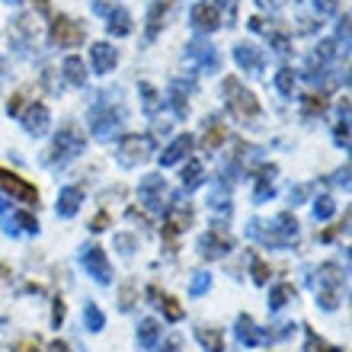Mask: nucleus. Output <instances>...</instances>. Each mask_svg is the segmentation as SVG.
Listing matches in <instances>:
<instances>
[{"mask_svg": "<svg viewBox=\"0 0 352 352\" xmlns=\"http://www.w3.org/2000/svg\"><path fill=\"white\" fill-rule=\"evenodd\" d=\"M224 100H228V109H231V116L237 122H256L260 119V102H256V96H253L247 87H241V80L237 77H228L224 80Z\"/></svg>", "mask_w": 352, "mask_h": 352, "instance_id": "nucleus-1", "label": "nucleus"}, {"mask_svg": "<svg viewBox=\"0 0 352 352\" xmlns=\"http://www.w3.org/2000/svg\"><path fill=\"white\" fill-rule=\"evenodd\" d=\"M84 131L74 129V125H65V129L58 131L55 144H52V154H48V160L52 164H67V160H74L80 151H84Z\"/></svg>", "mask_w": 352, "mask_h": 352, "instance_id": "nucleus-2", "label": "nucleus"}, {"mask_svg": "<svg viewBox=\"0 0 352 352\" xmlns=\"http://www.w3.org/2000/svg\"><path fill=\"white\" fill-rule=\"evenodd\" d=\"M340 288H343L340 266H320V272H317V305L324 311H333L340 305Z\"/></svg>", "mask_w": 352, "mask_h": 352, "instance_id": "nucleus-3", "label": "nucleus"}, {"mask_svg": "<svg viewBox=\"0 0 352 352\" xmlns=\"http://www.w3.org/2000/svg\"><path fill=\"white\" fill-rule=\"evenodd\" d=\"M0 189L13 199V202H26V205H36L38 202V189L32 183H26L19 173H13V170L0 167Z\"/></svg>", "mask_w": 352, "mask_h": 352, "instance_id": "nucleus-4", "label": "nucleus"}, {"mask_svg": "<svg viewBox=\"0 0 352 352\" xmlns=\"http://www.w3.org/2000/svg\"><path fill=\"white\" fill-rule=\"evenodd\" d=\"M87 38L84 26L77 23V19L71 16H55V23H52V42L61 48H77L80 42Z\"/></svg>", "mask_w": 352, "mask_h": 352, "instance_id": "nucleus-5", "label": "nucleus"}, {"mask_svg": "<svg viewBox=\"0 0 352 352\" xmlns=\"http://www.w3.org/2000/svg\"><path fill=\"white\" fill-rule=\"evenodd\" d=\"M93 135L96 138H112L116 131H119V125H122V109H116L112 112V106H96L93 109Z\"/></svg>", "mask_w": 352, "mask_h": 352, "instance_id": "nucleus-6", "label": "nucleus"}, {"mask_svg": "<svg viewBox=\"0 0 352 352\" xmlns=\"http://www.w3.org/2000/svg\"><path fill=\"white\" fill-rule=\"evenodd\" d=\"M148 157H151V138H144V135H131V138H125L119 144V160L125 167H135V164Z\"/></svg>", "mask_w": 352, "mask_h": 352, "instance_id": "nucleus-7", "label": "nucleus"}, {"mask_svg": "<svg viewBox=\"0 0 352 352\" xmlns=\"http://www.w3.org/2000/svg\"><path fill=\"white\" fill-rule=\"evenodd\" d=\"M192 26L199 29V32H214V29L221 26V7H218V0H202V3H195Z\"/></svg>", "mask_w": 352, "mask_h": 352, "instance_id": "nucleus-8", "label": "nucleus"}, {"mask_svg": "<svg viewBox=\"0 0 352 352\" xmlns=\"http://www.w3.org/2000/svg\"><path fill=\"white\" fill-rule=\"evenodd\" d=\"M189 224H192V212H189V208H179V205H176V208L167 212V221H164V241H167L170 253H173V247H176V237H179Z\"/></svg>", "mask_w": 352, "mask_h": 352, "instance_id": "nucleus-9", "label": "nucleus"}, {"mask_svg": "<svg viewBox=\"0 0 352 352\" xmlns=\"http://www.w3.org/2000/svg\"><path fill=\"white\" fill-rule=\"evenodd\" d=\"M138 195H141V202L148 205L151 212H157L160 205H164V195H167V183H164V176H157V173L144 176L141 186H138Z\"/></svg>", "mask_w": 352, "mask_h": 352, "instance_id": "nucleus-10", "label": "nucleus"}, {"mask_svg": "<svg viewBox=\"0 0 352 352\" xmlns=\"http://www.w3.org/2000/svg\"><path fill=\"white\" fill-rule=\"evenodd\" d=\"M228 250H231V237H228L221 228H212V231L202 234V241H199V253H202L205 260H221Z\"/></svg>", "mask_w": 352, "mask_h": 352, "instance_id": "nucleus-11", "label": "nucleus"}, {"mask_svg": "<svg viewBox=\"0 0 352 352\" xmlns=\"http://www.w3.org/2000/svg\"><path fill=\"white\" fill-rule=\"evenodd\" d=\"M80 263H84V269L90 272L100 285H106V282H112V266L109 260H106V253L100 250V247H90V250H84V256H80Z\"/></svg>", "mask_w": 352, "mask_h": 352, "instance_id": "nucleus-12", "label": "nucleus"}, {"mask_svg": "<svg viewBox=\"0 0 352 352\" xmlns=\"http://www.w3.org/2000/svg\"><path fill=\"white\" fill-rule=\"evenodd\" d=\"M100 13H106V29L112 36H129L131 32V13L122 7H106V3H96Z\"/></svg>", "mask_w": 352, "mask_h": 352, "instance_id": "nucleus-13", "label": "nucleus"}, {"mask_svg": "<svg viewBox=\"0 0 352 352\" xmlns=\"http://www.w3.org/2000/svg\"><path fill=\"white\" fill-rule=\"evenodd\" d=\"M234 61H237L247 74H260L263 65H266V61H263V52L256 45H250V42H241V45L234 48Z\"/></svg>", "mask_w": 352, "mask_h": 352, "instance_id": "nucleus-14", "label": "nucleus"}, {"mask_svg": "<svg viewBox=\"0 0 352 352\" xmlns=\"http://www.w3.org/2000/svg\"><path fill=\"white\" fill-rule=\"evenodd\" d=\"M90 61H93V71H96V74H109L112 67H116V61H119V52L112 45H106V42H96V45L90 48Z\"/></svg>", "mask_w": 352, "mask_h": 352, "instance_id": "nucleus-15", "label": "nucleus"}, {"mask_svg": "<svg viewBox=\"0 0 352 352\" xmlns=\"http://www.w3.org/2000/svg\"><path fill=\"white\" fill-rule=\"evenodd\" d=\"M237 340H241V346H263V343H269L272 336H269L266 330H256V324L243 314V317H237Z\"/></svg>", "mask_w": 352, "mask_h": 352, "instance_id": "nucleus-16", "label": "nucleus"}, {"mask_svg": "<svg viewBox=\"0 0 352 352\" xmlns=\"http://www.w3.org/2000/svg\"><path fill=\"white\" fill-rule=\"evenodd\" d=\"M48 119H52V116H48L45 102H32V106H29V112L23 116V125H26L29 135H42V131L48 129Z\"/></svg>", "mask_w": 352, "mask_h": 352, "instance_id": "nucleus-17", "label": "nucleus"}, {"mask_svg": "<svg viewBox=\"0 0 352 352\" xmlns=\"http://www.w3.org/2000/svg\"><path fill=\"white\" fill-rule=\"evenodd\" d=\"M80 199H84V189H80V186L61 189V195H58V214H61V218H74L77 208H80Z\"/></svg>", "mask_w": 352, "mask_h": 352, "instance_id": "nucleus-18", "label": "nucleus"}, {"mask_svg": "<svg viewBox=\"0 0 352 352\" xmlns=\"http://www.w3.org/2000/svg\"><path fill=\"white\" fill-rule=\"evenodd\" d=\"M189 151H192V138H189V135H179V138L160 154V164H164V167H173V164H179L183 157H189Z\"/></svg>", "mask_w": 352, "mask_h": 352, "instance_id": "nucleus-19", "label": "nucleus"}, {"mask_svg": "<svg viewBox=\"0 0 352 352\" xmlns=\"http://www.w3.org/2000/svg\"><path fill=\"white\" fill-rule=\"evenodd\" d=\"M157 336H160V324L154 320V317L141 320V327H138V346H141V349H154Z\"/></svg>", "mask_w": 352, "mask_h": 352, "instance_id": "nucleus-20", "label": "nucleus"}, {"mask_svg": "<svg viewBox=\"0 0 352 352\" xmlns=\"http://www.w3.org/2000/svg\"><path fill=\"white\" fill-rule=\"evenodd\" d=\"M224 135H228V129H224L218 119H208V131H205V138H202V148L205 151H218L221 148V141Z\"/></svg>", "mask_w": 352, "mask_h": 352, "instance_id": "nucleus-21", "label": "nucleus"}, {"mask_svg": "<svg viewBox=\"0 0 352 352\" xmlns=\"http://www.w3.org/2000/svg\"><path fill=\"white\" fill-rule=\"evenodd\" d=\"M292 301H295V288L288 285V282L276 285L272 288V295H269V307H272V311H282V307L292 305Z\"/></svg>", "mask_w": 352, "mask_h": 352, "instance_id": "nucleus-22", "label": "nucleus"}, {"mask_svg": "<svg viewBox=\"0 0 352 352\" xmlns=\"http://www.w3.org/2000/svg\"><path fill=\"white\" fill-rule=\"evenodd\" d=\"M195 336H199V343H202L208 352H224L221 330H212V327H199V330H195Z\"/></svg>", "mask_w": 352, "mask_h": 352, "instance_id": "nucleus-23", "label": "nucleus"}, {"mask_svg": "<svg viewBox=\"0 0 352 352\" xmlns=\"http://www.w3.org/2000/svg\"><path fill=\"white\" fill-rule=\"evenodd\" d=\"M151 295L160 301V307H164V314H167V320H183V307H179V301H176L173 295H160L157 288H151Z\"/></svg>", "mask_w": 352, "mask_h": 352, "instance_id": "nucleus-24", "label": "nucleus"}, {"mask_svg": "<svg viewBox=\"0 0 352 352\" xmlns=\"http://www.w3.org/2000/svg\"><path fill=\"white\" fill-rule=\"evenodd\" d=\"M84 324H87V330H90V333H100L102 327H106V317H102L100 305L87 301V307H84Z\"/></svg>", "mask_w": 352, "mask_h": 352, "instance_id": "nucleus-25", "label": "nucleus"}, {"mask_svg": "<svg viewBox=\"0 0 352 352\" xmlns=\"http://www.w3.org/2000/svg\"><path fill=\"white\" fill-rule=\"evenodd\" d=\"M170 3H173V0H160V3H154V7H151V16H148V38L157 36L160 19H164V13L170 10Z\"/></svg>", "mask_w": 352, "mask_h": 352, "instance_id": "nucleus-26", "label": "nucleus"}, {"mask_svg": "<svg viewBox=\"0 0 352 352\" xmlns=\"http://www.w3.org/2000/svg\"><path fill=\"white\" fill-rule=\"evenodd\" d=\"M189 58L202 61L205 67H218V55H214L208 45H202V42H192V45H189Z\"/></svg>", "mask_w": 352, "mask_h": 352, "instance_id": "nucleus-27", "label": "nucleus"}, {"mask_svg": "<svg viewBox=\"0 0 352 352\" xmlns=\"http://www.w3.org/2000/svg\"><path fill=\"white\" fill-rule=\"evenodd\" d=\"M65 74H67V80H71V84H87V67H84V61H80V58H67L65 61Z\"/></svg>", "mask_w": 352, "mask_h": 352, "instance_id": "nucleus-28", "label": "nucleus"}, {"mask_svg": "<svg viewBox=\"0 0 352 352\" xmlns=\"http://www.w3.org/2000/svg\"><path fill=\"white\" fill-rule=\"evenodd\" d=\"M170 100H173L176 116H189V102H186V84H179V80H176V84L170 87Z\"/></svg>", "mask_w": 352, "mask_h": 352, "instance_id": "nucleus-29", "label": "nucleus"}, {"mask_svg": "<svg viewBox=\"0 0 352 352\" xmlns=\"http://www.w3.org/2000/svg\"><path fill=\"white\" fill-rule=\"evenodd\" d=\"M199 183H202V164H199V160H189L183 167V186L186 189H195Z\"/></svg>", "mask_w": 352, "mask_h": 352, "instance_id": "nucleus-30", "label": "nucleus"}, {"mask_svg": "<svg viewBox=\"0 0 352 352\" xmlns=\"http://www.w3.org/2000/svg\"><path fill=\"white\" fill-rule=\"evenodd\" d=\"M324 109H327L324 93H311V96H305V116H320Z\"/></svg>", "mask_w": 352, "mask_h": 352, "instance_id": "nucleus-31", "label": "nucleus"}, {"mask_svg": "<svg viewBox=\"0 0 352 352\" xmlns=\"http://www.w3.org/2000/svg\"><path fill=\"white\" fill-rule=\"evenodd\" d=\"M276 87L285 93V96H292V90H295V71H292V67H282L276 77Z\"/></svg>", "mask_w": 352, "mask_h": 352, "instance_id": "nucleus-32", "label": "nucleus"}, {"mask_svg": "<svg viewBox=\"0 0 352 352\" xmlns=\"http://www.w3.org/2000/svg\"><path fill=\"white\" fill-rule=\"evenodd\" d=\"M307 352H343V349H336V346H327L320 336L307 333Z\"/></svg>", "mask_w": 352, "mask_h": 352, "instance_id": "nucleus-33", "label": "nucleus"}, {"mask_svg": "<svg viewBox=\"0 0 352 352\" xmlns=\"http://www.w3.org/2000/svg\"><path fill=\"white\" fill-rule=\"evenodd\" d=\"M26 100H29V93H26V90L13 93V100L7 102V112H10V116H19V112H23V106H26Z\"/></svg>", "mask_w": 352, "mask_h": 352, "instance_id": "nucleus-34", "label": "nucleus"}, {"mask_svg": "<svg viewBox=\"0 0 352 352\" xmlns=\"http://www.w3.org/2000/svg\"><path fill=\"white\" fill-rule=\"evenodd\" d=\"M330 214H333V199H317V205H314V218H320V221H324V218H330Z\"/></svg>", "mask_w": 352, "mask_h": 352, "instance_id": "nucleus-35", "label": "nucleus"}, {"mask_svg": "<svg viewBox=\"0 0 352 352\" xmlns=\"http://www.w3.org/2000/svg\"><path fill=\"white\" fill-rule=\"evenodd\" d=\"M13 221H16L23 231H38V221L32 218V214H26V212H16L13 214Z\"/></svg>", "mask_w": 352, "mask_h": 352, "instance_id": "nucleus-36", "label": "nucleus"}, {"mask_svg": "<svg viewBox=\"0 0 352 352\" xmlns=\"http://www.w3.org/2000/svg\"><path fill=\"white\" fill-rule=\"evenodd\" d=\"M266 278H269V266L263 260H253V282H256V285H266Z\"/></svg>", "mask_w": 352, "mask_h": 352, "instance_id": "nucleus-37", "label": "nucleus"}, {"mask_svg": "<svg viewBox=\"0 0 352 352\" xmlns=\"http://www.w3.org/2000/svg\"><path fill=\"white\" fill-rule=\"evenodd\" d=\"M141 93H144V109H148V112L157 109V90H154V87H148V84H141Z\"/></svg>", "mask_w": 352, "mask_h": 352, "instance_id": "nucleus-38", "label": "nucleus"}, {"mask_svg": "<svg viewBox=\"0 0 352 352\" xmlns=\"http://www.w3.org/2000/svg\"><path fill=\"white\" fill-rule=\"evenodd\" d=\"M131 301H135V285H131V282H125V285H122V311H129Z\"/></svg>", "mask_w": 352, "mask_h": 352, "instance_id": "nucleus-39", "label": "nucleus"}, {"mask_svg": "<svg viewBox=\"0 0 352 352\" xmlns=\"http://www.w3.org/2000/svg\"><path fill=\"white\" fill-rule=\"evenodd\" d=\"M13 352H38V340H36V336H29V340H19V343L13 346Z\"/></svg>", "mask_w": 352, "mask_h": 352, "instance_id": "nucleus-40", "label": "nucleus"}, {"mask_svg": "<svg viewBox=\"0 0 352 352\" xmlns=\"http://www.w3.org/2000/svg\"><path fill=\"white\" fill-rule=\"evenodd\" d=\"M317 13H336V7H340V0H314Z\"/></svg>", "mask_w": 352, "mask_h": 352, "instance_id": "nucleus-41", "label": "nucleus"}, {"mask_svg": "<svg viewBox=\"0 0 352 352\" xmlns=\"http://www.w3.org/2000/svg\"><path fill=\"white\" fill-rule=\"evenodd\" d=\"M106 224H109V214H106V212H100V214H96V218H93L90 231H96V234H100V231H106Z\"/></svg>", "mask_w": 352, "mask_h": 352, "instance_id": "nucleus-42", "label": "nucleus"}, {"mask_svg": "<svg viewBox=\"0 0 352 352\" xmlns=\"http://www.w3.org/2000/svg\"><path fill=\"white\" fill-rule=\"evenodd\" d=\"M205 288H208V276H205V272H199V276H195V282H192V295H202Z\"/></svg>", "mask_w": 352, "mask_h": 352, "instance_id": "nucleus-43", "label": "nucleus"}, {"mask_svg": "<svg viewBox=\"0 0 352 352\" xmlns=\"http://www.w3.org/2000/svg\"><path fill=\"white\" fill-rule=\"evenodd\" d=\"M61 320H65V301H61V298H55V314H52V324H61Z\"/></svg>", "mask_w": 352, "mask_h": 352, "instance_id": "nucleus-44", "label": "nucleus"}, {"mask_svg": "<svg viewBox=\"0 0 352 352\" xmlns=\"http://www.w3.org/2000/svg\"><path fill=\"white\" fill-rule=\"evenodd\" d=\"M116 247H119V250H135V237H125V234H122V237H116Z\"/></svg>", "mask_w": 352, "mask_h": 352, "instance_id": "nucleus-45", "label": "nucleus"}, {"mask_svg": "<svg viewBox=\"0 0 352 352\" xmlns=\"http://www.w3.org/2000/svg\"><path fill=\"white\" fill-rule=\"evenodd\" d=\"M336 141H343V144H349V122H340V129H336Z\"/></svg>", "mask_w": 352, "mask_h": 352, "instance_id": "nucleus-46", "label": "nucleus"}, {"mask_svg": "<svg viewBox=\"0 0 352 352\" xmlns=\"http://www.w3.org/2000/svg\"><path fill=\"white\" fill-rule=\"evenodd\" d=\"M48 352H71V346H67L65 340H55V343L48 346Z\"/></svg>", "mask_w": 352, "mask_h": 352, "instance_id": "nucleus-47", "label": "nucleus"}, {"mask_svg": "<svg viewBox=\"0 0 352 352\" xmlns=\"http://www.w3.org/2000/svg\"><path fill=\"white\" fill-rule=\"evenodd\" d=\"M160 352H179V340H176V336H173V340H167V346H164Z\"/></svg>", "mask_w": 352, "mask_h": 352, "instance_id": "nucleus-48", "label": "nucleus"}, {"mask_svg": "<svg viewBox=\"0 0 352 352\" xmlns=\"http://www.w3.org/2000/svg\"><path fill=\"white\" fill-rule=\"evenodd\" d=\"M32 3H36L38 13H48V10H52V7H48V0H32Z\"/></svg>", "mask_w": 352, "mask_h": 352, "instance_id": "nucleus-49", "label": "nucleus"}, {"mask_svg": "<svg viewBox=\"0 0 352 352\" xmlns=\"http://www.w3.org/2000/svg\"><path fill=\"white\" fill-rule=\"evenodd\" d=\"M13 3H16V0H13Z\"/></svg>", "mask_w": 352, "mask_h": 352, "instance_id": "nucleus-50", "label": "nucleus"}]
</instances>
